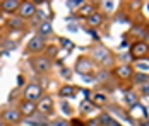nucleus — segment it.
I'll list each match as a JSON object with an SVG mask.
<instances>
[{"mask_svg":"<svg viewBox=\"0 0 149 126\" xmlns=\"http://www.w3.org/2000/svg\"><path fill=\"white\" fill-rule=\"evenodd\" d=\"M91 56H93V60L98 61L103 68H110V67H113V63H115V58L111 55V51H110L108 48H104V46H96V48H93Z\"/></svg>","mask_w":149,"mask_h":126,"instance_id":"nucleus-1","label":"nucleus"},{"mask_svg":"<svg viewBox=\"0 0 149 126\" xmlns=\"http://www.w3.org/2000/svg\"><path fill=\"white\" fill-rule=\"evenodd\" d=\"M43 97V87L36 82H31L24 87V101H29V102H36Z\"/></svg>","mask_w":149,"mask_h":126,"instance_id":"nucleus-2","label":"nucleus"},{"mask_svg":"<svg viewBox=\"0 0 149 126\" xmlns=\"http://www.w3.org/2000/svg\"><path fill=\"white\" fill-rule=\"evenodd\" d=\"M0 118L3 119L5 125H17V123L22 121V112L19 109H5Z\"/></svg>","mask_w":149,"mask_h":126,"instance_id":"nucleus-3","label":"nucleus"},{"mask_svg":"<svg viewBox=\"0 0 149 126\" xmlns=\"http://www.w3.org/2000/svg\"><path fill=\"white\" fill-rule=\"evenodd\" d=\"M45 48H46V39L40 38V36L31 38L29 43L26 44V51L28 53H41V51H45Z\"/></svg>","mask_w":149,"mask_h":126,"instance_id":"nucleus-4","label":"nucleus"},{"mask_svg":"<svg viewBox=\"0 0 149 126\" xmlns=\"http://www.w3.org/2000/svg\"><path fill=\"white\" fill-rule=\"evenodd\" d=\"M36 12H38V7H36L34 2H21V7L17 10L21 19H31Z\"/></svg>","mask_w":149,"mask_h":126,"instance_id":"nucleus-5","label":"nucleus"},{"mask_svg":"<svg viewBox=\"0 0 149 126\" xmlns=\"http://www.w3.org/2000/svg\"><path fill=\"white\" fill-rule=\"evenodd\" d=\"M33 67H34V70L40 72V73H46L52 68L50 56H36V58H33Z\"/></svg>","mask_w":149,"mask_h":126,"instance_id":"nucleus-6","label":"nucleus"},{"mask_svg":"<svg viewBox=\"0 0 149 126\" xmlns=\"http://www.w3.org/2000/svg\"><path fill=\"white\" fill-rule=\"evenodd\" d=\"M24 123L29 126H50V121H48V118H46L45 114H33L29 118H26L24 119Z\"/></svg>","mask_w":149,"mask_h":126,"instance_id":"nucleus-7","label":"nucleus"},{"mask_svg":"<svg viewBox=\"0 0 149 126\" xmlns=\"http://www.w3.org/2000/svg\"><path fill=\"white\" fill-rule=\"evenodd\" d=\"M38 109L41 114H52L53 112V99L50 97V96H43V97L40 99V102H38Z\"/></svg>","mask_w":149,"mask_h":126,"instance_id":"nucleus-8","label":"nucleus"},{"mask_svg":"<svg viewBox=\"0 0 149 126\" xmlns=\"http://www.w3.org/2000/svg\"><path fill=\"white\" fill-rule=\"evenodd\" d=\"M148 43L146 41H137L132 44V48H130V55H132V58H141V56H144L146 53H148Z\"/></svg>","mask_w":149,"mask_h":126,"instance_id":"nucleus-9","label":"nucleus"},{"mask_svg":"<svg viewBox=\"0 0 149 126\" xmlns=\"http://www.w3.org/2000/svg\"><path fill=\"white\" fill-rule=\"evenodd\" d=\"M93 67H94V63L91 60H88V58H79L77 60V65H75V70L81 72V75H88L93 70Z\"/></svg>","mask_w":149,"mask_h":126,"instance_id":"nucleus-10","label":"nucleus"},{"mask_svg":"<svg viewBox=\"0 0 149 126\" xmlns=\"http://www.w3.org/2000/svg\"><path fill=\"white\" fill-rule=\"evenodd\" d=\"M52 34H53V26H52V22L46 19V21H43V22L38 26V34H36V36H40V38L46 39V38L52 36Z\"/></svg>","mask_w":149,"mask_h":126,"instance_id":"nucleus-11","label":"nucleus"},{"mask_svg":"<svg viewBox=\"0 0 149 126\" xmlns=\"http://www.w3.org/2000/svg\"><path fill=\"white\" fill-rule=\"evenodd\" d=\"M36 109H38V104L36 102H29V101H22L21 107H19V111L22 112V114H26L28 118L33 116V114H36Z\"/></svg>","mask_w":149,"mask_h":126,"instance_id":"nucleus-12","label":"nucleus"},{"mask_svg":"<svg viewBox=\"0 0 149 126\" xmlns=\"http://www.w3.org/2000/svg\"><path fill=\"white\" fill-rule=\"evenodd\" d=\"M115 73H117V77H118V78L127 80V78H132L134 70H132V67H130V65H120L118 68L115 70Z\"/></svg>","mask_w":149,"mask_h":126,"instance_id":"nucleus-13","label":"nucleus"},{"mask_svg":"<svg viewBox=\"0 0 149 126\" xmlns=\"http://www.w3.org/2000/svg\"><path fill=\"white\" fill-rule=\"evenodd\" d=\"M19 7H21V2H17V0H3V2H0V9L3 12H17Z\"/></svg>","mask_w":149,"mask_h":126,"instance_id":"nucleus-14","label":"nucleus"},{"mask_svg":"<svg viewBox=\"0 0 149 126\" xmlns=\"http://www.w3.org/2000/svg\"><path fill=\"white\" fill-rule=\"evenodd\" d=\"M103 21H104L103 14L94 12V14H91L89 17H88V26H89V29H98L101 24H103Z\"/></svg>","mask_w":149,"mask_h":126,"instance_id":"nucleus-15","label":"nucleus"},{"mask_svg":"<svg viewBox=\"0 0 149 126\" xmlns=\"http://www.w3.org/2000/svg\"><path fill=\"white\" fill-rule=\"evenodd\" d=\"M75 94H77V89H75L74 85H63L62 89L58 90V96L60 97H67V99H70V97H74Z\"/></svg>","mask_w":149,"mask_h":126,"instance_id":"nucleus-16","label":"nucleus"},{"mask_svg":"<svg viewBox=\"0 0 149 126\" xmlns=\"http://www.w3.org/2000/svg\"><path fill=\"white\" fill-rule=\"evenodd\" d=\"M108 102V96L103 92H94L93 94V104L94 106H104Z\"/></svg>","mask_w":149,"mask_h":126,"instance_id":"nucleus-17","label":"nucleus"},{"mask_svg":"<svg viewBox=\"0 0 149 126\" xmlns=\"http://www.w3.org/2000/svg\"><path fill=\"white\" fill-rule=\"evenodd\" d=\"M123 101L127 102V106H137V102H139V96L135 94L134 90H127Z\"/></svg>","mask_w":149,"mask_h":126,"instance_id":"nucleus-18","label":"nucleus"},{"mask_svg":"<svg viewBox=\"0 0 149 126\" xmlns=\"http://www.w3.org/2000/svg\"><path fill=\"white\" fill-rule=\"evenodd\" d=\"M132 78H134V82L137 85H146V84H149V73H146V72H139V73H135Z\"/></svg>","mask_w":149,"mask_h":126,"instance_id":"nucleus-19","label":"nucleus"},{"mask_svg":"<svg viewBox=\"0 0 149 126\" xmlns=\"http://www.w3.org/2000/svg\"><path fill=\"white\" fill-rule=\"evenodd\" d=\"M94 80H96V82H108V80H110V70L101 68V70L94 75Z\"/></svg>","mask_w":149,"mask_h":126,"instance_id":"nucleus-20","label":"nucleus"},{"mask_svg":"<svg viewBox=\"0 0 149 126\" xmlns=\"http://www.w3.org/2000/svg\"><path fill=\"white\" fill-rule=\"evenodd\" d=\"M96 10H94V7H93V3H86L84 2V5L79 9V15H86V17H89L91 14H94Z\"/></svg>","mask_w":149,"mask_h":126,"instance_id":"nucleus-21","label":"nucleus"},{"mask_svg":"<svg viewBox=\"0 0 149 126\" xmlns=\"http://www.w3.org/2000/svg\"><path fill=\"white\" fill-rule=\"evenodd\" d=\"M82 5H84L82 0H65V7L69 10H75L77 7H82Z\"/></svg>","mask_w":149,"mask_h":126,"instance_id":"nucleus-22","label":"nucleus"},{"mask_svg":"<svg viewBox=\"0 0 149 126\" xmlns=\"http://www.w3.org/2000/svg\"><path fill=\"white\" fill-rule=\"evenodd\" d=\"M9 26L12 29H21L22 26H24V21L21 19V17H12L10 21H9Z\"/></svg>","mask_w":149,"mask_h":126,"instance_id":"nucleus-23","label":"nucleus"},{"mask_svg":"<svg viewBox=\"0 0 149 126\" xmlns=\"http://www.w3.org/2000/svg\"><path fill=\"white\" fill-rule=\"evenodd\" d=\"M98 121L101 123L103 126H110L111 125V118H110V114H106V112H103V114H100V118H98Z\"/></svg>","mask_w":149,"mask_h":126,"instance_id":"nucleus-24","label":"nucleus"},{"mask_svg":"<svg viewBox=\"0 0 149 126\" xmlns=\"http://www.w3.org/2000/svg\"><path fill=\"white\" fill-rule=\"evenodd\" d=\"M50 126H69V123L63 118H55L53 121H50Z\"/></svg>","mask_w":149,"mask_h":126,"instance_id":"nucleus-25","label":"nucleus"},{"mask_svg":"<svg viewBox=\"0 0 149 126\" xmlns=\"http://www.w3.org/2000/svg\"><path fill=\"white\" fill-rule=\"evenodd\" d=\"M93 107H94V104H93V102H89V101L81 102V111H82V112H89Z\"/></svg>","mask_w":149,"mask_h":126,"instance_id":"nucleus-26","label":"nucleus"},{"mask_svg":"<svg viewBox=\"0 0 149 126\" xmlns=\"http://www.w3.org/2000/svg\"><path fill=\"white\" fill-rule=\"evenodd\" d=\"M60 43H62V46H63L67 51H70V50L74 48V43L70 41V39H65V38H62V39H60Z\"/></svg>","mask_w":149,"mask_h":126,"instance_id":"nucleus-27","label":"nucleus"},{"mask_svg":"<svg viewBox=\"0 0 149 126\" xmlns=\"http://www.w3.org/2000/svg\"><path fill=\"white\" fill-rule=\"evenodd\" d=\"M120 60L123 61L122 65H129V63L132 61V55H130V53H125V55H120Z\"/></svg>","mask_w":149,"mask_h":126,"instance_id":"nucleus-28","label":"nucleus"},{"mask_svg":"<svg viewBox=\"0 0 149 126\" xmlns=\"http://www.w3.org/2000/svg\"><path fill=\"white\" fill-rule=\"evenodd\" d=\"M139 92H141V96H144V97H149V84H146V85H141Z\"/></svg>","mask_w":149,"mask_h":126,"instance_id":"nucleus-29","label":"nucleus"},{"mask_svg":"<svg viewBox=\"0 0 149 126\" xmlns=\"http://www.w3.org/2000/svg\"><path fill=\"white\" fill-rule=\"evenodd\" d=\"M101 5H103L108 12H111V10L115 9V7H113V5H115V2H101Z\"/></svg>","mask_w":149,"mask_h":126,"instance_id":"nucleus-30","label":"nucleus"},{"mask_svg":"<svg viewBox=\"0 0 149 126\" xmlns=\"http://www.w3.org/2000/svg\"><path fill=\"white\" fill-rule=\"evenodd\" d=\"M62 77L63 78H72V70L70 68H62Z\"/></svg>","mask_w":149,"mask_h":126,"instance_id":"nucleus-31","label":"nucleus"},{"mask_svg":"<svg viewBox=\"0 0 149 126\" xmlns=\"http://www.w3.org/2000/svg\"><path fill=\"white\" fill-rule=\"evenodd\" d=\"M88 32H89L91 38H94L96 41H100V34H98V31H96V29H88Z\"/></svg>","mask_w":149,"mask_h":126,"instance_id":"nucleus-32","label":"nucleus"},{"mask_svg":"<svg viewBox=\"0 0 149 126\" xmlns=\"http://www.w3.org/2000/svg\"><path fill=\"white\" fill-rule=\"evenodd\" d=\"M62 111L65 112V114H70V112H72L70 106H69V102H62Z\"/></svg>","mask_w":149,"mask_h":126,"instance_id":"nucleus-33","label":"nucleus"},{"mask_svg":"<svg viewBox=\"0 0 149 126\" xmlns=\"http://www.w3.org/2000/svg\"><path fill=\"white\" fill-rule=\"evenodd\" d=\"M0 126H5V123H3V119L0 118Z\"/></svg>","mask_w":149,"mask_h":126,"instance_id":"nucleus-34","label":"nucleus"},{"mask_svg":"<svg viewBox=\"0 0 149 126\" xmlns=\"http://www.w3.org/2000/svg\"><path fill=\"white\" fill-rule=\"evenodd\" d=\"M148 43H149V38H148Z\"/></svg>","mask_w":149,"mask_h":126,"instance_id":"nucleus-35","label":"nucleus"}]
</instances>
